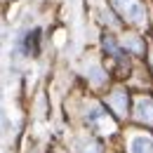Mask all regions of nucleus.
Segmentation results:
<instances>
[{"label": "nucleus", "instance_id": "f257e3e1", "mask_svg": "<svg viewBox=\"0 0 153 153\" xmlns=\"http://www.w3.org/2000/svg\"><path fill=\"white\" fill-rule=\"evenodd\" d=\"M118 19L132 28H146L151 31V12L146 0H108Z\"/></svg>", "mask_w": 153, "mask_h": 153}, {"label": "nucleus", "instance_id": "f03ea898", "mask_svg": "<svg viewBox=\"0 0 153 153\" xmlns=\"http://www.w3.org/2000/svg\"><path fill=\"white\" fill-rule=\"evenodd\" d=\"M132 118L139 123V125L153 127V97H149V94H139L137 99H134Z\"/></svg>", "mask_w": 153, "mask_h": 153}, {"label": "nucleus", "instance_id": "7ed1b4c3", "mask_svg": "<svg viewBox=\"0 0 153 153\" xmlns=\"http://www.w3.org/2000/svg\"><path fill=\"white\" fill-rule=\"evenodd\" d=\"M127 153H153V134L141 130L127 132Z\"/></svg>", "mask_w": 153, "mask_h": 153}, {"label": "nucleus", "instance_id": "20e7f679", "mask_svg": "<svg viewBox=\"0 0 153 153\" xmlns=\"http://www.w3.org/2000/svg\"><path fill=\"white\" fill-rule=\"evenodd\" d=\"M106 106L113 111L115 118H125L127 115V108H130V97H127V90L123 87H115L106 94Z\"/></svg>", "mask_w": 153, "mask_h": 153}, {"label": "nucleus", "instance_id": "39448f33", "mask_svg": "<svg viewBox=\"0 0 153 153\" xmlns=\"http://www.w3.org/2000/svg\"><path fill=\"white\" fill-rule=\"evenodd\" d=\"M118 42H120V47L130 57L146 54V40H144V36H139V33H123V36H118Z\"/></svg>", "mask_w": 153, "mask_h": 153}, {"label": "nucleus", "instance_id": "423d86ee", "mask_svg": "<svg viewBox=\"0 0 153 153\" xmlns=\"http://www.w3.org/2000/svg\"><path fill=\"white\" fill-rule=\"evenodd\" d=\"M38 40H40V31L33 28V31L26 36V40H24V50H26L28 54H38Z\"/></svg>", "mask_w": 153, "mask_h": 153}, {"label": "nucleus", "instance_id": "0eeeda50", "mask_svg": "<svg viewBox=\"0 0 153 153\" xmlns=\"http://www.w3.org/2000/svg\"><path fill=\"white\" fill-rule=\"evenodd\" d=\"M80 153H104V151H101V146L97 141H85L80 146Z\"/></svg>", "mask_w": 153, "mask_h": 153}, {"label": "nucleus", "instance_id": "6e6552de", "mask_svg": "<svg viewBox=\"0 0 153 153\" xmlns=\"http://www.w3.org/2000/svg\"><path fill=\"white\" fill-rule=\"evenodd\" d=\"M149 68H151V73H153V47H151V52H149Z\"/></svg>", "mask_w": 153, "mask_h": 153}, {"label": "nucleus", "instance_id": "1a4fd4ad", "mask_svg": "<svg viewBox=\"0 0 153 153\" xmlns=\"http://www.w3.org/2000/svg\"><path fill=\"white\" fill-rule=\"evenodd\" d=\"M149 33L153 36V10H151V31H149Z\"/></svg>", "mask_w": 153, "mask_h": 153}]
</instances>
